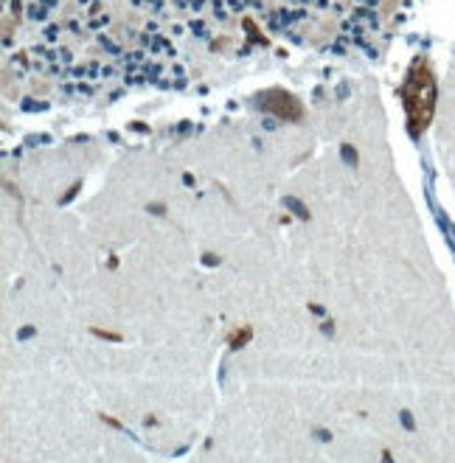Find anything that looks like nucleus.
Masks as SVG:
<instances>
[{"label":"nucleus","mask_w":455,"mask_h":463,"mask_svg":"<svg viewBox=\"0 0 455 463\" xmlns=\"http://www.w3.org/2000/svg\"><path fill=\"white\" fill-rule=\"evenodd\" d=\"M403 101H405L411 129L422 132L427 124H431L433 107H436V79L424 60H416L411 65V71L405 76V85H403Z\"/></svg>","instance_id":"obj_1"},{"label":"nucleus","mask_w":455,"mask_h":463,"mask_svg":"<svg viewBox=\"0 0 455 463\" xmlns=\"http://www.w3.org/2000/svg\"><path fill=\"white\" fill-rule=\"evenodd\" d=\"M259 104H261V110L273 113V116H279L284 121H299L304 116L299 99L284 93V90H267V93H261L259 96Z\"/></svg>","instance_id":"obj_2"}]
</instances>
